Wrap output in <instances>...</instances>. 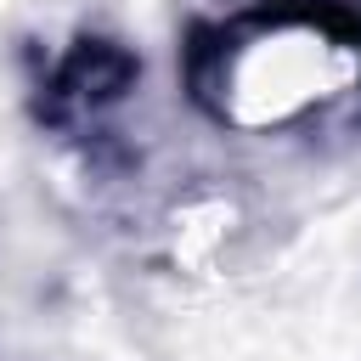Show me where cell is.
<instances>
[{
    "instance_id": "6da1fadb",
    "label": "cell",
    "mask_w": 361,
    "mask_h": 361,
    "mask_svg": "<svg viewBox=\"0 0 361 361\" xmlns=\"http://www.w3.org/2000/svg\"><path fill=\"white\" fill-rule=\"evenodd\" d=\"M186 96L231 141H322L361 124V11L265 0L186 45Z\"/></svg>"
}]
</instances>
